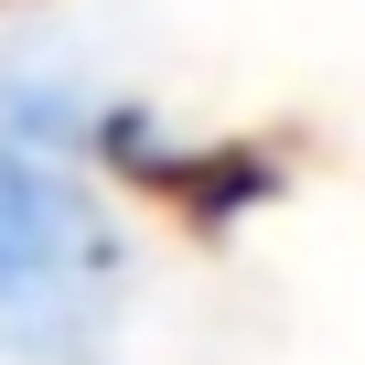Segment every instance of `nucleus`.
<instances>
[{
    "label": "nucleus",
    "instance_id": "nucleus-1",
    "mask_svg": "<svg viewBox=\"0 0 365 365\" xmlns=\"http://www.w3.org/2000/svg\"><path fill=\"white\" fill-rule=\"evenodd\" d=\"M129 247L54 161L0 150V365H97Z\"/></svg>",
    "mask_w": 365,
    "mask_h": 365
},
{
    "label": "nucleus",
    "instance_id": "nucleus-2",
    "mask_svg": "<svg viewBox=\"0 0 365 365\" xmlns=\"http://www.w3.org/2000/svg\"><path fill=\"white\" fill-rule=\"evenodd\" d=\"M0 150H22V161H76L97 150V108L76 97V76H22V65H0Z\"/></svg>",
    "mask_w": 365,
    "mask_h": 365
}]
</instances>
